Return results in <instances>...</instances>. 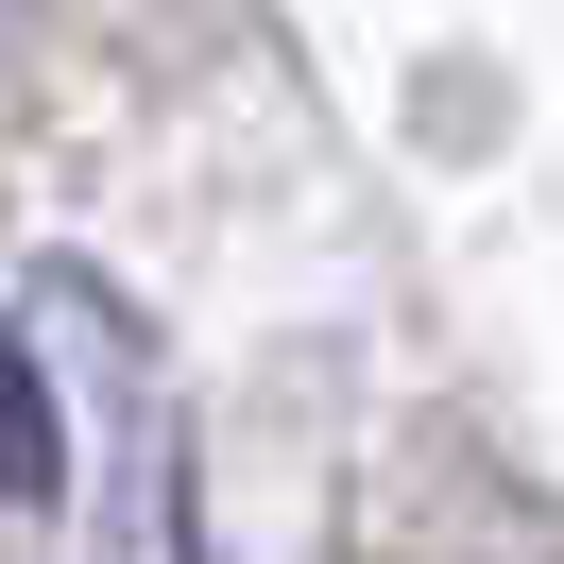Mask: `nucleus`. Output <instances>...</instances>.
Wrapping results in <instances>:
<instances>
[{"label": "nucleus", "instance_id": "1", "mask_svg": "<svg viewBox=\"0 0 564 564\" xmlns=\"http://www.w3.org/2000/svg\"><path fill=\"white\" fill-rule=\"evenodd\" d=\"M52 479H69V411L35 377V325L0 308V496H52Z\"/></svg>", "mask_w": 564, "mask_h": 564}]
</instances>
